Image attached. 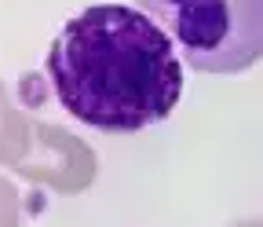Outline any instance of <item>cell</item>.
Returning a JSON list of instances; mask_svg holds the SVG:
<instances>
[{"label": "cell", "instance_id": "6da1fadb", "mask_svg": "<svg viewBox=\"0 0 263 227\" xmlns=\"http://www.w3.org/2000/svg\"><path fill=\"white\" fill-rule=\"evenodd\" d=\"M48 81L66 114L121 136L172 114L183 95V62L176 41L143 8L91 4L55 33Z\"/></svg>", "mask_w": 263, "mask_h": 227}, {"label": "cell", "instance_id": "7a4b0ae2", "mask_svg": "<svg viewBox=\"0 0 263 227\" xmlns=\"http://www.w3.org/2000/svg\"><path fill=\"white\" fill-rule=\"evenodd\" d=\"M197 74H245L263 59V0H136Z\"/></svg>", "mask_w": 263, "mask_h": 227}]
</instances>
